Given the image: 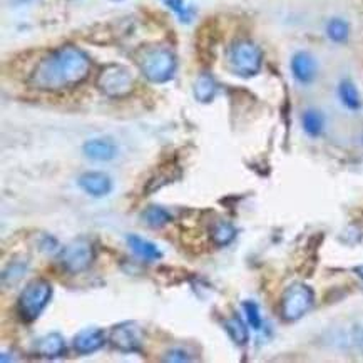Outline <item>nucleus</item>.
Returning <instances> with one entry per match:
<instances>
[{"label":"nucleus","mask_w":363,"mask_h":363,"mask_svg":"<svg viewBox=\"0 0 363 363\" xmlns=\"http://www.w3.org/2000/svg\"><path fill=\"white\" fill-rule=\"evenodd\" d=\"M91 60L76 45H62L37 64L30 74V86L39 91L60 92L71 89L89 76Z\"/></svg>","instance_id":"nucleus-1"},{"label":"nucleus","mask_w":363,"mask_h":363,"mask_svg":"<svg viewBox=\"0 0 363 363\" xmlns=\"http://www.w3.org/2000/svg\"><path fill=\"white\" fill-rule=\"evenodd\" d=\"M138 66L149 82L164 84L174 77L176 55L164 45H147L138 54Z\"/></svg>","instance_id":"nucleus-2"},{"label":"nucleus","mask_w":363,"mask_h":363,"mask_svg":"<svg viewBox=\"0 0 363 363\" xmlns=\"http://www.w3.org/2000/svg\"><path fill=\"white\" fill-rule=\"evenodd\" d=\"M52 298V285L44 278H37L27 283L24 290L18 295L17 311L26 323L35 322L49 305Z\"/></svg>","instance_id":"nucleus-3"},{"label":"nucleus","mask_w":363,"mask_h":363,"mask_svg":"<svg viewBox=\"0 0 363 363\" xmlns=\"http://www.w3.org/2000/svg\"><path fill=\"white\" fill-rule=\"evenodd\" d=\"M263 64V52L255 42L240 39L233 42L228 49V66L231 72L240 77H253L259 72Z\"/></svg>","instance_id":"nucleus-4"},{"label":"nucleus","mask_w":363,"mask_h":363,"mask_svg":"<svg viewBox=\"0 0 363 363\" xmlns=\"http://www.w3.org/2000/svg\"><path fill=\"white\" fill-rule=\"evenodd\" d=\"M315 303V293L305 283H293L285 290L280 301V315L285 322H298Z\"/></svg>","instance_id":"nucleus-5"},{"label":"nucleus","mask_w":363,"mask_h":363,"mask_svg":"<svg viewBox=\"0 0 363 363\" xmlns=\"http://www.w3.org/2000/svg\"><path fill=\"white\" fill-rule=\"evenodd\" d=\"M94 245H92V241L89 238H84V236L64 246L59 255V262L62 264V268L71 274H79L86 272V269L94 263Z\"/></svg>","instance_id":"nucleus-6"},{"label":"nucleus","mask_w":363,"mask_h":363,"mask_svg":"<svg viewBox=\"0 0 363 363\" xmlns=\"http://www.w3.org/2000/svg\"><path fill=\"white\" fill-rule=\"evenodd\" d=\"M97 87L109 97H125L134 89V76L128 67L109 64L97 77Z\"/></svg>","instance_id":"nucleus-7"},{"label":"nucleus","mask_w":363,"mask_h":363,"mask_svg":"<svg viewBox=\"0 0 363 363\" xmlns=\"http://www.w3.org/2000/svg\"><path fill=\"white\" fill-rule=\"evenodd\" d=\"M109 342L123 353H139L143 350V333L136 322H123L111 330Z\"/></svg>","instance_id":"nucleus-8"},{"label":"nucleus","mask_w":363,"mask_h":363,"mask_svg":"<svg viewBox=\"0 0 363 363\" xmlns=\"http://www.w3.org/2000/svg\"><path fill=\"white\" fill-rule=\"evenodd\" d=\"M77 184L84 193H87L92 198L108 196L111 189H113V181L108 174L101 173V171H89V173L81 174Z\"/></svg>","instance_id":"nucleus-9"},{"label":"nucleus","mask_w":363,"mask_h":363,"mask_svg":"<svg viewBox=\"0 0 363 363\" xmlns=\"http://www.w3.org/2000/svg\"><path fill=\"white\" fill-rule=\"evenodd\" d=\"M106 343V335L101 328L91 327L84 328L79 332L76 337H74V350H76L79 355H91L97 350H101Z\"/></svg>","instance_id":"nucleus-10"},{"label":"nucleus","mask_w":363,"mask_h":363,"mask_svg":"<svg viewBox=\"0 0 363 363\" xmlns=\"http://www.w3.org/2000/svg\"><path fill=\"white\" fill-rule=\"evenodd\" d=\"M291 72L293 77L301 84H311L315 81L316 72H318V66L316 60L310 52L300 50L291 57Z\"/></svg>","instance_id":"nucleus-11"},{"label":"nucleus","mask_w":363,"mask_h":363,"mask_svg":"<svg viewBox=\"0 0 363 363\" xmlns=\"http://www.w3.org/2000/svg\"><path fill=\"white\" fill-rule=\"evenodd\" d=\"M181 176L179 173V166L176 164V162H166L164 166L157 167V171L155 174L149 178V181L144 186V194L149 196V194L156 193V191H160L161 188H164L166 184L173 183L174 179H178Z\"/></svg>","instance_id":"nucleus-12"},{"label":"nucleus","mask_w":363,"mask_h":363,"mask_svg":"<svg viewBox=\"0 0 363 363\" xmlns=\"http://www.w3.org/2000/svg\"><path fill=\"white\" fill-rule=\"evenodd\" d=\"M66 352V342L60 333H48L40 337L34 345V353L42 358H59Z\"/></svg>","instance_id":"nucleus-13"},{"label":"nucleus","mask_w":363,"mask_h":363,"mask_svg":"<svg viewBox=\"0 0 363 363\" xmlns=\"http://www.w3.org/2000/svg\"><path fill=\"white\" fill-rule=\"evenodd\" d=\"M82 152L89 160L111 161L118 155V146L109 139H91L82 146Z\"/></svg>","instance_id":"nucleus-14"},{"label":"nucleus","mask_w":363,"mask_h":363,"mask_svg":"<svg viewBox=\"0 0 363 363\" xmlns=\"http://www.w3.org/2000/svg\"><path fill=\"white\" fill-rule=\"evenodd\" d=\"M128 245L131 251L139 258L144 259V262H157V259H161V250L157 248L155 243H151V241L141 238V236L138 235H129L128 236Z\"/></svg>","instance_id":"nucleus-15"},{"label":"nucleus","mask_w":363,"mask_h":363,"mask_svg":"<svg viewBox=\"0 0 363 363\" xmlns=\"http://www.w3.org/2000/svg\"><path fill=\"white\" fill-rule=\"evenodd\" d=\"M218 91V84L215 81V77L211 76L209 72H203L199 74L196 82H194V97L199 102H211L215 99Z\"/></svg>","instance_id":"nucleus-16"},{"label":"nucleus","mask_w":363,"mask_h":363,"mask_svg":"<svg viewBox=\"0 0 363 363\" xmlns=\"http://www.w3.org/2000/svg\"><path fill=\"white\" fill-rule=\"evenodd\" d=\"M141 220L144 221V225L152 228V230H160V228H164L173 221V215L167 209L152 204V206H147L144 209Z\"/></svg>","instance_id":"nucleus-17"},{"label":"nucleus","mask_w":363,"mask_h":363,"mask_svg":"<svg viewBox=\"0 0 363 363\" xmlns=\"http://www.w3.org/2000/svg\"><path fill=\"white\" fill-rule=\"evenodd\" d=\"M209 238L218 248H225L236 238V228L228 221H216L209 230Z\"/></svg>","instance_id":"nucleus-18"},{"label":"nucleus","mask_w":363,"mask_h":363,"mask_svg":"<svg viewBox=\"0 0 363 363\" xmlns=\"http://www.w3.org/2000/svg\"><path fill=\"white\" fill-rule=\"evenodd\" d=\"M223 325H225L226 333L230 335V338L236 343V345L243 347L248 343L250 340L248 327H246V323L240 318L238 315H233L230 318H226L225 322H223Z\"/></svg>","instance_id":"nucleus-19"},{"label":"nucleus","mask_w":363,"mask_h":363,"mask_svg":"<svg viewBox=\"0 0 363 363\" xmlns=\"http://www.w3.org/2000/svg\"><path fill=\"white\" fill-rule=\"evenodd\" d=\"M301 125H303V131L308 134L310 138L322 136L325 129L323 114L316 109H306L303 116H301Z\"/></svg>","instance_id":"nucleus-20"},{"label":"nucleus","mask_w":363,"mask_h":363,"mask_svg":"<svg viewBox=\"0 0 363 363\" xmlns=\"http://www.w3.org/2000/svg\"><path fill=\"white\" fill-rule=\"evenodd\" d=\"M338 96H340V101L343 102V106H345L347 109H350V111L360 109V106H362L360 94H358V89L355 87V84L350 81V79H345V81L340 82Z\"/></svg>","instance_id":"nucleus-21"},{"label":"nucleus","mask_w":363,"mask_h":363,"mask_svg":"<svg viewBox=\"0 0 363 363\" xmlns=\"http://www.w3.org/2000/svg\"><path fill=\"white\" fill-rule=\"evenodd\" d=\"M327 35L333 42H337V44H343V42L348 40V35H350V26L343 18L335 17L327 24Z\"/></svg>","instance_id":"nucleus-22"},{"label":"nucleus","mask_w":363,"mask_h":363,"mask_svg":"<svg viewBox=\"0 0 363 363\" xmlns=\"http://www.w3.org/2000/svg\"><path fill=\"white\" fill-rule=\"evenodd\" d=\"M162 2L178 16L179 22H183V24H191L193 22L196 11H194V7L188 6L186 0H162Z\"/></svg>","instance_id":"nucleus-23"},{"label":"nucleus","mask_w":363,"mask_h":363,"mask_svg":"<svg viewBox=\"0 0 363 363\" xmlns=\"http://www.w3.org/2000/svg\"><path fill=\"white\" fill-rule=\"evenodd\" d=\"M243 310L246 313V320H248L250 327L253 330H262L263 318H262V313H259L258 303H255V301H251V300L245 301Z\"/></svg>","instance_id":"nucleus-24"},{"label":"nucleus","mask_w":363,"mask_h":363,"mask_svg":"<svg viewBox=\"0 0 363 363\" xmlns=\"http://www.w3.org/2000/svg\"><path fill=\"white\" fill-rule=\"evenodd\" d=\"M27 269V262H13L9 264V268L4 272L2 274V280L4 283H7L9 280V285H13V283H17L18 280H21L22 277H24Z\"/></svg>","instance_id":"nucleus-25"},{"label":"nucleus","mask_w":363,"mask_h":363,"mask_svg":"<svg viewBox=\"0 0 363 363\" xmlns=\"http://www.w3.org/2000/svg\"><path fill=\"white\" fill-rule=\"evenodd\" d=\"M164 360L166 362H188L189 355L183 350V348H173V350L167 352Z\"/></svg>","instance_id":"nucleus-26"},{"label":"nucleus","mask_w":363,"mask_h":363,"mask_svg":"<svg viewBox=\"0 0 363 363\" xmlns=\"http://www.w3.org/2000/svg\"><path fill=\"white\" fill-rule=\"evenodd\" d=\"M355 273L358 274V278L363 281V264H360V267L355 268Z\"/></svg>","instance_id":"nucleus-27"},{"label":"nucleus","mask_w":363,"mask_h":363,"mask_svg":"<svg viewBox=\"0 0 363 363\" xmlns=\"http://www.w3.org/2000/svg\"><path fill=\"white\" fill-rule=\"evenodd\" d=\"M16 2H29V0H16Z\"/></svg>","instance_id":"nucleus-28"}]
</instances>
